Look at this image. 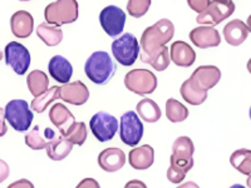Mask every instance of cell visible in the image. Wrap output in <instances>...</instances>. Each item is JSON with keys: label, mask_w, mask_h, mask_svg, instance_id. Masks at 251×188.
<instances>
[{"label": "cell", "mask_w": 251, "mask_h": 188, "mask_svg": "<svg viewBox=\"0 0 251 188\" xmlns=\"http://www.w3.org/2000/svg\"><path fill=\"white\" fill-rule=\"evenodd\" d=\"M195 145L191 138L178 137L172 144L171 158L181 161H191L194 160Z\"/></svg>", "instance_id": "cb8c5ba5"}, {"label": "cell", "mask_w": 251, "mask_h": 188, "mask_svg": "<svg viewBox=\"0 0 251 188\" xmlns=\"http://www.w3.org/2000/svg\"><path fill=\"white\" fill-rule=\"evenodd\" d=\"M175 35V26L170 19H161L153 25L146 28L142 33L140 48L142 49L141 60L152 57L161 50Z\"/></svg>", "instance_id": "6da1fadb"}, {"label": "cell", "mask_w": 251, "mask_h": 188, "mask_svg": "<svg viewBox=\"0 0 251 188\" xmlns=\"http://www.w3.org/2000/svg\"><path fill=\"white\" fill-rule=\"evenodd\" d=\"M60 99L73 106H83L89 99V91L80 80L67 83L60 87Z\"/></svg>", "instance_id": "5bb4252c"}, {"label": "cell", "mask_w": 251, "mask_h": 188, "mask_svg": "<svg viewBox=\"0 0 251 188\" xmlns=\"http://www.w3.org/2000/svg\"><path fill=\"white\" fill-rule=\"evenodd\" d=\"M152 0H128L127 3V12L133 18H142L147 14Z\"/></svg>", "instance_id": "836d02e7"}, {"label": "cell", "mask_w": 251, "mask_h": 188, "mask_svg": "<svg viewBox=\"0 0 251 188\" xmlns=\"http://www.w3.org/2000/svg\"><path fill=\"white\" fill-rule=\"evenodd\" d=\"M10 173V168H9V164L5 161L0 160V183H3L4 181L9 177Z\"/></svg>", "instance_id": "8d00e7d4"}, {"label": "cell", "mask_w": 251, "mask_h": 188, "mask_svg": "<svg viewBox=\"0 0 251 188\" xmlns=\"http://www.w3.org/2000/svg\"><path fill=\"white\" fill-rule=\"evenodd\" d=\"M37 35L48 47L58 46L63 40L62 29L58 26L49 25L48 23H42L37 26Z\"/></svg>", "instance_id": "484cf974"}, {"label": "cell", "mask_w": 251, "mask_h": 188, "mask_svg": "<svg viewBox=\"0 0 251 188\" xmlns=\"http://www.w3.org/2000/svg\"><path fill=\"white\" fill-rule=\"evenodd\" d=\"M44 18L53 26L75 23L78 19L77 0H57L48 4L44 9Z\"/></svg>", "instance_id": "3957f363"}, {"label": "cell", "mask_w": 251, "mask_h": 188, "mask_svg": "<svg viewBox=\"0 0 251 188\" xmlns=\"http://www.w3.org/2000/svg\"><path fill=\"white\" fill-rule=\"evenodd\" d=\"M136 111H137L138 117L147 123H156L157 120H160L161 116H162L158 104L150 98L140 100L137 103Z\"/></svg>", "instance_id": "603a6c76"}, {"label": "cell", "mask_w": 251, "mask_h": 188, "mask_svg": "<svg viewBox=\"0 0 251 188\" xmlns=\"http://www.w3.org/2000/svg\"><path fill=\"white\" fill-rule=\"evenodd\" d=\"M190 40L194 46L200 49L215 48L221 44V37L217 29L214 26L201 25L192 29L190 33Z\"/></svg>", "instance_id": "4fadbf2b"}, {"label": "cell", "mask_w": 251, "mask_h": 188, "mask_svg": "<svg viewBox=\"0 0 251 188\" xmlns=\"http://www.w3.org/2000/svg\"><path fill=\"white\" fill-rule=\"evenodd\" d=\"M143 124L137 113L133 111L122 114L120 120V137L125 144L134 147L141 142L143 137Z\"/></svg>", "instance_id": "ba28073f"}, {"label": "cell", "mask_w": 251, "mask_h": 188, "mask_svg": "<svg viewBox=\"0 0 251 188\" xmlns=\"http://www.w3.org/2000/svg\"><path fill=\"white\" fill-rule=\"evenodd\" d=\"M230 188H246V187H244L243 185H232Z\"/></svg>", "instance_id": "bcb514c9"}, {"label": "cell", "mask_w": 251, "mask_h": 188, "mask_svg": "<svg viewBox=\"0 0 251 188\" xmlns=\"http://www.w3.org/2000/svg\"><path fill=\"white\" fill-rule=\"evenodd\" d=\"M100 23L109 37H118L125 29L126 14L120 6L108 5L100 12Z\"/></svg>", "instance_id": "8fae6325"}, {"label": "cell", "mask_w": 251, "mask_h": 188, "mask_svg": "<svg viewBox=\"0 0 251 188\" xmlns=\"http://www.w3.org/2000/svg\"><path fill=\"white\" fill-rule=\"evenodd\" d=\"M87 136H88V131H87L86 123L75 122L63 137H66L73 145H83L87 141Z\"/></svg>", "instance_id": "4dcf8cb0"}, {"label": "cell", "mask_w": 251, "mask_h": 188, "mask_svg": "<svg viewBox=\"0 0 251 188\" xmlns=\"http://www.w3.org/2000/svg\"><path fill=\"white\" fill-rule=\"evenodd\" d=\"M116 70H117V67L112 60L111 55L103 50L94 51L84 64L86 75L89 78V80L98 86L107 84L116 74Z\"/></svg>", "instance_id": "7a4b0ae2"}, {"label": "cell", "mask_w": 251, "mask_h": 188, "mask_svg": "<svg viewBox=\"0 0 251 188\" xmlns=\"http://www.w3.org/2000/svg\"><path fill=\"white\" fill-rule=\"evenodd\" d=\"M176 188H200L199 187V185H196L195 182H192V181H188V182L183 183V185H180L178 187Z\"/></svg>", "instance_id": "b9f144b4"}, {"label": "cell", "mask_w": 251, "mask_h": 188, "mask_svg": "<svg viewBox=\"0 0 251 188\" xmlns=\"http://www.w3.org/2000/svg\"><path fill=\"white\" fill-rule=\"evenodd\" d=\"M8 132V127L5 123V114H4V109L0 108V137L5 136Z\"/></svg>", "instance_id": "f35d334b"}, {"label": "cell", "mask_w": 251, "mask_h": 188, "mask_svg": "<svg viewBox=\"0 0 251 188\" xmlns=\"http://www.w3.org/2000/svg\"><path fill=\"white\" fill-rule=\"evenodd\" d=\"M19 1H30V0H19Z\"/></svg>", "instance_id": "c3c4849f"}, {"label": "cell", "mask_w": 251, "mask_h": 188, "mask_svg": "<svg viewBox=\"0 0 251 188\" xmlns=\"http://www.w3.org/2000/svg\"><path fill=\"white\" fill-rule=\"evenodd\" d=\"M188 79L199 91L207 92L208 89L214 88L220 82L221 70L215 66L197 67Z\"/></svg>", "instance_id": "7c38bea8"}, {"label": "cell", "mask_w": 251, "mask_h": 188, "mask_svg": "<svg viewBox=\"0 0 251 188\" xmlns=\"http://www.w3.org/2000/svg\"><path fill=\"white\" fill-rule=\"evenodd\" d=\"M49 119H50L51 124H54L57 127L62 136H64L67 131L71 128V125L75 122L71 111L62 103L53 104V107L49 111Z\"/></svg>", "instance_id": "ffe728a7"}, {"label": "cell", "mask_w": 251, "mask_h": 188, "mask_svg": "<svg viewBox=\"0 0 251 188\" xmlns=\"http://www.w3.org/2000/svg\"><path fill=\"white\" fill-rule=\"evenodd\" d=\"M3 59V53H1V50H0V60Z\"/></svg>", "instance_id": "7dc6e473"}, {"label": "cell", "mask_w": 251, "mask_h": 188, "mask_svg": "<svg viewBox=\"0 0 251 188\" xmlns=\"http://www.w3.org/2000/svg\"><path fill=\"white\" fill-rule=\"evenodd\" d=\"M98 164L103 171L117 172L126 164V154L120 148H107L103 149L98 156Z\"/></svg>", "instance_id": "9a60e30c"}, {"label": "cell", "mask_w": 251, "mask_h": 188, "mask_svg": "<svg viewBox=\"0 0 251 188\" xmlns=\"http://www.w3.org/2000/svg\"><path fill=\"white\" fill-rule=\"evenodd\" d=\"M188 109L182 103H180L175 98H170L166 102V117L172 123H181L187 119Z\"/></svg>", "instance_id": "f546056e"}, {"label": "cell", "mask_w": 251, "mask_h": 188, "mask_svg": "<svg viewBox=\"0 0 251 188\" xmlns=\"http://www.w3.org/2000/svg\"><path fill=\"white\" fill-rule=\"evenodd\" d=\"M181 97L183 98L185 102H187L191 106H200L207 99V92L199 91L196 87L190 82V79H186L182 83L180 88Z\"/></svg>", "instance_id": "83f0119b"}, {"label": "cell", "mask_w": 251, "mask_h": 188, "mask_svg": "<svg viewBox=\"0 0 251 188\" xmlns=\"http://www.w3.org/2000/svg\"><path fill=\"white\" fill-rule=\"evenodd\" d=\"M158 80L151 70L147 69H133L125 77V86L132 93L145 97L152 94L157 88Z\"/></svg>", "instance_id": "5b68a950"}, {"label": "cell", "mask_w": 251, "mask_h": 188, "mask_svg": "<svg viewBox=\"0 0 251 188\" xmlns=\"http://www.w3.org/2000/svg\"><path fill=\"white\" fill-rule=\"evenodd\" d=\"M235 12V4L232 0H212L202 13L197 15V24L215 26L221 22L231 17Z\"/></svg>", "instance_id": "52a82bcc"}, {"label": "cell", "mask_w": 251, "mask_h": 188, "mask_svg": "<svg viewBox=\"0 0 251 188\" xmlns=\"http://www.w3.org/2000/svg\"><path fill=\"white\" fill-rule=\"evenodd\" d=\"M170 60H171V58H170V51L169 49H167V47L165 46L158 53H156V54L152 55V57L143 58L142 62L150 64L154 70L163 71L165 69L169 68Z\"/></svg>", "instance_id": "1f68e13d"}, {"label": "cell", "mask_w": 251, "mask_h": 188, "mask_svg": "<svg viewBox=\"0 0 251 188\" xmlns=\"http://www.w3.org/2000/svg\"><path fill=\"white\" fill-rule=\"evenodd\" d=\"M249 114H250V119H251V107H250V112H249Z\"/></svg>", "instance_id": "681fc988"}, {"label": "cell", "mask_w": 251, "mask_h": 188, "mask_svg": "<svg viewBox=\"0 0 251 188\" xmlns=\"http://www.w3.org/2000/svg\"><path fill=\"white\" fill-rule=\"evenodd\" d=\"M58 98H60V87H50L44 93L33 99V102L30 103V108L37 113H43L48 108L49 104H51Z\"/></svg>", "instance_id": "4316f807"}, {"label": "cell", "mask_w": 251, "mask_h": 188, "mask_svg": "<svg viewBox=\"0 0 251 188\" xmlns=\"http://www.w3.org/2000/svg\"><path fill=\"white\" fill-rule=\"evenodd\" d=\"M47 154L50 160L53 161H62L66 157L69 156V153L73 149V144L67 140L66 137H63L62 134L57 136L53 140L47 142Z\"/></svg>", "instance_id": "7402d4cb"}, {"label": "cell", "mask_w": 251, "mask_h": 188, "mask_svg": "<svg viewBox=\"0 0 251 188\" xmlns=\"http://www.w3.org/2000/svg\"><path fill=\"white\" fill-rule=\"evenodd\" d=\"M10 29H12L13 35L17 38H22V39L28 38L34 29V19L30 13L25 10H19L10 18Z\"/></svg>", "instance_id": "ac0fdd59"}, {"label": "cell", "mask_w": 251, "mask_h": 188, "mask_svg": "<svg viewBox=\"0 0 251 188\" xmlns=\"http://www.w3.org/2000/svg\"><path fill=\"white\" fill-rule=\"evenodd\" d=\"M89 128L100 142H108L117 133L118 120L107 112H98L89 120Z\"/></svg>", "instance_id": "9c48e42d"}, {"label": "cell", "mask_w": 251, "mask_h": 188, "mask_svg": "<svg viewBox=\"0 0 251 188\" xmlns=\"http://www.w3.org/2000/svg\"><path fill=\"white\" fill-rule=\"evenodd\" d=\"M128 162L132 168L137 171H145L153 164L154 149L150 144H143L132 149L128 153Z\"/></svg>", "instance_id": "d6986e66"}, {"label": "cell", "mask_w": 251, "mask_h": 188, "mask_svg": "<svg viewBox=\"0 0 251 188\" xmlns=\"http://www.w3.org/2000/svg\"><path fill=\"white\" fill-rule=\"evenodd\" d=\"M26 84H28V89L31 95L35 98L48 89L49 78L44 71L35 69V70L30 71L26 77Z\"/></svg>", "instance_id": "d4e9b609"}, {"label": "cell", "mask_w": 251, "mask_h": 188, "mask_svg": "<svg viewBox=\"0 0 251 188\" xmlns=\"http://www.w3.org/2000/svg\"><path fill=\"white\" fill-rule=\"evenodd\" d=\"M230 163L241 174H251V151L241 148L235 151L230 157Z\"/></svg>", "instance_id": "f1b7e54d"}, {"label": "cell", "mask_w": 251, "mask_h": 188, "mask_svg": "<svg viewBox=\"0 0 251 188\" xmlns=\"http://www.w3.org/2000/svg\"><path fill=\"white\" fill-rule=\"evenodd\" d=\"M48 70L50 77L60 84L69 83L72 75H73V67L69 60L62 55H54L49 60Z\"/></svg>", "instance_id": "e0dca14e"}, {"label": "cell", "mask_w": 251, "mask_h": 188, "mask_svg": "<svg viewBox=\"0 0 251 188\" xmlns=\"http://www.w3.org/2000/svg\"><path fill=\"white\" fill-rule=\"evenodd\" d=\"M4 114L8 123L17 132H26L30 128L34 114L24 99H13L4 108Z\"/></svg>", "instance_id": "277c9868"}, {"label": "cell", "mask_w": 251, "mask_h": 188, "mask_svg": "<svg viewBox=\"0 0 251 188\" xmlns=\"http://www.w3.org/2000/svg\"><path fill=\"white\" fill-rule=\"evenodd\" d=\"M8 188H34V185L30 181L23 178V180H19L17 182H13L12 185H9Z\"/></svg>", "instance_id": "74e56055"}, {"label": "cell", "mask_w": 251, "mask_h": 188, "mask_svg": "<svg viewBox=\"0 0 251 188\" xmlns=\"http://www.w3.org/2000/svg\"><path fill=\"white\" fill-rule=\"evenodd\" d=\"M5 63L8 64L18 75H24L30 67V53L23 44L18 42H10L6 44L5 50Z\"/></svg>", "instance_id": "30bf717a"}, {"label": "cell", "mask_w": 251, "mask_h": 188, "mask_svg": "<svg viewBox=\"0 0 251 188\" xmlns=\"http://www.w3.org/2000/svg\"><path fill=\"white\" fill-rule=\"evenodd\" d=\"M44 136H46L47 142H48V141L53 140V138L55 137V132L50 128H46V131H44Z\"/></svg>", "instance_id": "60d3db41"}, {"label": "cell", "mask_w": 251, "mask_h": 188, "mask_svg": "<svg viewBox=\"0 0 251 188\" xmlns=\"http://www.w3.org/2000/svg\"><path fill=\"white\" fill-rule=\"evenodd\" d=\"M223 34L226 43L232 47H239L248 39L249 29L243 20L234 19L224 26Z\"/></svg>", "instance_id": "44dd1931"}, {"label": "cell", "mask_w": 251, "mask_h": 188, "mask_svg": "<svg viewBox=\"0 0 251 188\" xmlns=\"http://www.w3.org/2000/svg\"><path fill=\"white\" fill-rule=\"evenodd\" d=\"M39 131V125H35L34 128L25 136V144L34 151H40L47 147V141L42 137Z\"/></svg>", "instance_id": "d6a6232c"}, {"label": "cell", "mask_w": 251, "mask_h": 188, "mask_svg": "<svg viewBox=\"0 0 251 188\" xmlns=\"http://www.w3.org/2000/svg\"><path fill=\"white\" fill-rule=\"evenodd\" d=\"M246 185H248L249 188H251V174H249L248 181H246Z\"/></svg>", "instance_id": "ee69618b"}, {"label": "cell", "mask_w": 251, "mask_h": 188, "mask_svg": "<svg viewBox=\"0 0 251 188\" xmlns=\"http://www.w3.org/2000/svg\"><path fill=\"white\" fill-rule=\"evenodd\" d=\"M170 58L177 67L188 68L196 60V53L190 44L185 43L182 40H177L170 49Z\"/></svg>", "instance_id": "2e32d148"}, {"label": "cell", "mask_w": 251, "mask_h": 188, "mask_svg": "<svg viewBox=\"0 0 251 188\" xmlns=\"http://www.w3.org/2000/svg\"><path fill=\"white\" fill-rule=\"evenodd\" d=\"M210 3H211V0H187L188 6H190L194 12H196L197 14L202 13L203 10L207 8Z\"/></svg>", "instance_id": "e575fe53"}, {"label": "cell", "mask_w": 251, "mask_h": 188, "mask_svg": "<svg viewBox=\"0 0 251 188\" xmlns=\"http://www.w3.org/2000/svg\"><path fill=\"white\" fill-rule=\"evenodd\" d=\"M75 188H100V186L94 178H84Z\"/></svg>", "instance_id": "d590c367"}, {"label": "cell", "mask_w": 251, "mask_h": 188, "mask_svg": "<svg viewBox=\"0 0 251 188\" xmlns=\"http://www.w3.org/2000/svg\"><path fill=\"white\" fill-rule=\"evenodd\" d=\"M112 54L122 66H133L140 55V43L137 38L131 33L123 34L112 43Z\"/></svg>", "instance_id": "8992f818"}, {"label": "cell", "mask_w": 251, "mask_h": 188, "mask_svg": "<svg viewBox=\"0 0 251 188\" xmlns=\"http://www.w3.org/2000/svg\"><path fill=\"white\" fill-rule=\"evenodd\" d=\"M246 26H248L249 31H250V33H251V15L248 18V22H246Z\"/></svg>", "instance_id": "7bdbcfd3"}, {"label": "cell", "mask_w": 251, "mask_h": 188, "mask_svg": "<svg viewBox=\"0 0 251 188\" xmlns=\"http://www.w3.org/2000/svg\"><path fill=\"white\" fill-rule=\"evenodd\" d=\"M125 188H147V186H146L142 181L132 180L129 181V182H127V185L125 186Z\"/></svg>", "instance_id": "ab89813d"}, {"label": "cell", "mask_w": 251, "mask_h": 188, "mask_svg": "<svg viewBox=\"0 0 251 188\" xmlns=\"http://www.w3.org/2000/svg\"><path fill=\"white\" fill-rule=\"evenodd\" d=\"M246 67H248V70H249V73H250V74H251V58H250V59H249V62H248V66H246Z\"/></svg>", "instance_id": "f6af8a7d"}]
</instances>
